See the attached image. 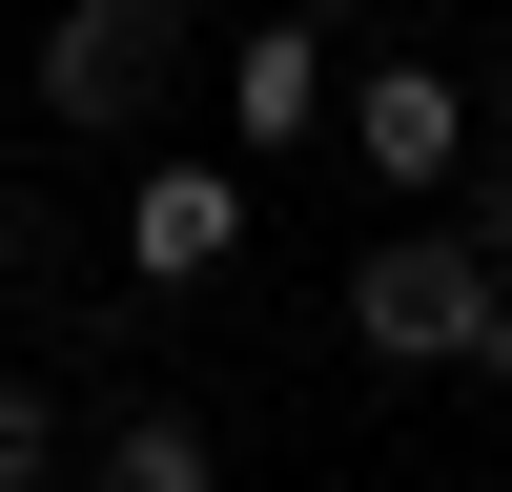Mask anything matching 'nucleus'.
<instances>
[{
  "label": "nucleus",
  "instance_id": "1",
  "mask_svg": "<svg viewBox=\"0 0 512 492\" xmlns=\"http://www.w3.org/2000/svg\"><path fill=\"white\" fill-rule=\"evenodd\" d=\"M492 308H512L492 205H472V226H390V246L349 267V349H369V369H472V328H492Z\"/></svg>",
  "mask_w": 512,
  "mask_h": 492
},
{
  "label": "nucleus",
  "instance_id": "2",
  "mask_svg": "<svg viewBox=\"0 0 512 492\" xmlns=\"http://www.w3.org/2000/svg\"><path fill=\"white\" fill-rule=\"evenodd\" d=\"M185 0H62L41 21V123H82V144H144L164 103H185Z\"/></svg>",
  "mask_w": 512,
  "mask_h": 492
},
{
  "label": "nucleus",
  "instance_id": "3",
  "mask_svg": "<svg viewBox=\"0 0 512 492\" xmlns=\"http://www.w3.org/2000/svg\"><path fill=\"white\" fill-rule=\"evenodd\" d=\"M328 123H349V164H369V185H410V205L472 164V82H451V62H369Z\"/></svg>",
  "mask_w": 512,
  "mask_h": 492
},
{
  "label": "nucleus",
  "instance_id": "4",
  "mask_svg": "<svg viewBox=\"0 0 512 492\" xmlns=\"http://www.w3.org/2000/svg\"><path fill=\"white\" fill-rule=\"evenodd\" d=\"M205 62H226V123H246V144H328V103H349V82H328V0H287V21L205 41Z\"/></svg>",
  "mask_w": 512,
  "mask_h": 492
},
{
  "label": "nucleus",
  "instance_id": "5",
  "mask_svg": "<svg viewBox=\"0 0 512 492\" xmlns=\"http://www.w3.org/2000/svg\"><path fill=\"white\" fill-rule=\"evenodd\" d=\"M123 267H144V287H205V267H246V185L164 144L144 185H123Z\"/></svg>",
  "mask_w": 512,
  "mask_h": 492
},
{
  "label": "nucleus",
  "instance_id": "6",
  "mask_svg": "<svg viewBox=\"0 0 512 492\" xmlns=\"http://www.w3.org/2000/svg\"><path fill=\"white\" fill-rule=\"evenodd\" d=\"M82 492H226V451H205L185 390H144V410H103V431H82Z\"/></svg>",
  "mask_w": 512,
  "mask_h": 492
},
{
  "label": "nucleus",
  "instance_id": "7",
  "mask_svg": "<svg viewBox=\"0 0 512 492\" xmlns=\"http://www.w3.org/2000/svg\"><path fill=\"white\" fill-rule=\"evenodd\" d=\"M62 451H82V431H62V390H0V492H41Z\"/></svg>",
  "mask_w": 512,
  "mask_h": 492
},
{
  "label": "nucleus",
  "instance_id": "8",
  "mask_svg": "<svg viewBox=\"0 0 512 492\" xmlns=\"http://www.w3.org/2000/svg\"><path fill=\"white\" fill-rule=\"evenodd\" d=\"M472 390H512V308H492V328H472Z\"/></svg>",
  "mask_w": 512,
  "mask_h": 492
},
{
  "label": "nucleus",
  "instance_id": "9",
  "mask_svg": "<svg viewBox=\"0 0 512 492\" xmlns=\"http://www.w3.org/2000/svg\"><path fill=\"white\" fill-rule=\"evenodd\" d=\"M328 21H390V0H328Z\"/></svg>",
  "mask_w": 512,
  "mask_h": 492
}]
</instances>
